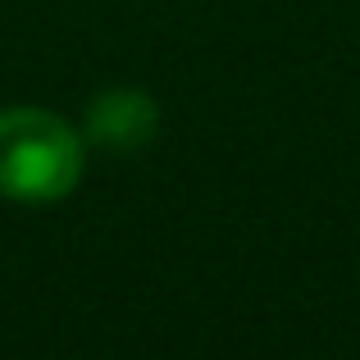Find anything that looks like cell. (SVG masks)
I'll return each instance as SVG.
<instances>
[{
  "label": "cell",
  "mask_w": 360,
  "mask_h": 360,
  "mask_svg": "<svg viewBox=\"0 0 360 360\" xmlns=\"http://www.w3.org/2000/svg\"><path fill=\"white\" fill-rule=\"evenodd\" d=\"M82 178V141L51 110H0V196L60 201Z\"/></svg>",
  "instance_id": "obj_1"
},
{
  "label": "cell",
  "mask_w": 360,
  "mask_h": 360,
  "mask_svg": "<svg viewBox=\"0 0 360 360\" xmlns=\"http://www.w3.org/2000/svg\"><path fill=\"white\" fill-rule=\"evenodd\" d=\"M160 128V110L146 91H101L87 110V137L105 150H141Z\"/></svg>",
  "instance_id": "obj_2"
}]
</instances>
